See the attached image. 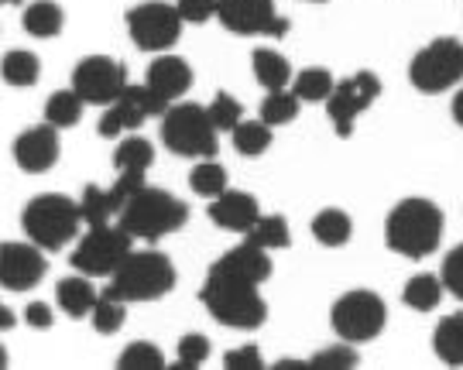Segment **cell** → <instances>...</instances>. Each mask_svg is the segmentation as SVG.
Here are the masks:
<instances>
[{
    "instance_id": "d4e9b609",
    "label": "cell",
    "mask_w": 463,
    "mask_h": 370,
    "mask_svg": "<svg viewBox=\"0 0 463 370\" xmlns=\"http://www.w3.org/2000/svg\"><path fill=\"white\" fill-rule=\"evenodd\" d=\"M443 288H447L443 278H436V274H415V278H409L402 299L415 312H430V309H436V305L443 302Z\"/></svg>"
},
{
    "instance_id": "44dd1931",
    "label": "cell",
    "mask_w": 463,
    "mask_h": 370,
    "mask_svg": "<svg viewBox=\"0 0 463 370\" xmlns=\"http://www.w3.org/2000/svg\"><path fill=\"white\" fill-rule=\"evenodd\" d=\"M250 69H254V79L265 86L268 93H271V89H285V86L292 83V66H288V59L275 49H254Z\"/></svg>"
},
{
    "instance_id": "d6986e66",
    "label": "cell",
    "mask_w": 463,
    "mask_h": 370,
    "mask_svg": "<svg viewBox=\"0 0 463 370\" xmlns=\"http://www.w3.org/2000/svg\"><path fill=\"white\" fill-rule=\"evenodd\" d=\"M148 86L158 89L168 103L179 100L185 89L193 86V69H189V62L179 59V55H158L148 66Z\"/></svg>"
},
{
    "instance_id": "cb8c5ba5",
    "label": "cell",
    "mask_w": 463,
    "mask_h": 370,
    "mask_svg": "<svg viewBox=\"0 0 463 370\" xmlns=\"http://www.w3.org/2000/svg\"><path fill=\"white\" fill-rule=\"evenodd\" d=\"M354 234V219L344 209H323L313 219V236L323 247H344Z\"/></svg>"
},
{
    "instance_id": "52a82bcc",
    "label": "cell",
    "mask_w": 463,
    "mask_h": 370,
    "mask_svg": "<svg viewBox=\"0 0 463 370\" xmlns=\"http://www.w3.org/2000/svg\"><path fill=\"white\" fill-rule=\"evenodd\" d=\"M134 251V236L117 223H97V227H90V234L76 244V251H72V268L80 271V274H90V278H110L124 261H128V254Z\"/></svg>"
},
{
    "instance_id": "7a4b0ae2",
    "label": "cell",
    "mask_w": 463,
    "mask_h": 370,
    "mask_svg": "<svg viewBox=\"0 0 463 370\" xmlns=\"http://www.w3.org/2000/svg\"><path fill=\"white\" fill-rule=\"evenodd\" d=\"M443 240V213L430 199H402L384 219V244L402 257H430Z\"/></svg>"
},
{
    "instance_id": "5bb4252c",
    "label": "cell",
    "mask_w": 463,
    "mask_h": 370,
    "mask_svg": "<svg viewBox=\"0 0 463 370\" xmlns=\"http://www.w3.org/2000/svg\"><path fill=\"white\" fill-rule=\"evenodd\" d=\"M216 17L233 34H279L288 32V21L275 11V0H220Z\"/></svg>"
},
{
    "instance_id": "d6a6232c",
    "label": "cell",
    "mask_w": 463,
    "mask_h": 370,
    "mask_svg": "<svg viewBox=\"0 0 463 370\" xmlns=\"http://www.w3.org/2000/svg\"><path fill=\"white\" fill-rule=\"evenodd\" d=\"M189 185H193L196 196L216 199L220 192H227V171H223V165H216L213 158H206V162H199L196 169L189 171Z\"/></svg>"
},
{
    "instance_id": "5b68a950",
    "label": "cell",
    "mask_w": 463,
    "mask_h": 370,
    "mask_svg": "<svg viewBox=\"0 0 463 370\" xmlns=\"http://www.w3.org/2000/svg\"><path fill=\"white\" fill-rule=\"evenodd\" d=\"M83 209L80 202H72L62 192H42L34 196L24 213H21V227L28 240H34L42 251H62L72 236L83 227Z\"/></svg>"
},
{
    "instance_id": "8d00e7d4",
    "label": "cell",
    "mask_w": 463,
    "mask_h": 370,
    "mask_svg": "<svg viewBox=\"0 0 463 370\" xmlns=\"http://www.w3.org/2000/svg\"><path fill=\"white\" fill-rule=\"evenodd\" d=\"M206 360H210V339L203 337V333H185L179 339V360H175L172 370H196Z\"/></svg>"
},
{
    "instance_id": "bcb514c9",
    "label": "cell",
    "mask_w": 463,
    "mask_h": 370,
    "mask_svg": "<svg viewBox=\"0 0 463 370\" xmlns=\"http://www.w3.org/2000/svg\"><path fill=\"white\" fill-rule=\"evenodd\" d=\"M309 4H326V0H309Z\"/></svg>"
},
{
    "instance_id": "7c38bea8",
    "label": "cell",
    "mask_w": 463,
    "mask_h": 370,
    "mask_svg": "<svg viewBox=\"0 0 463 370\" xmlns=\"http://www.w3.org/2000/svg\"><path fill=\"white\" fill-rule=\"evenodd\" d=\"M72 89L93 106H110L128 89V66L110 55H86L72 72Z\"/></svg>"
},
{
    "instance_id": "8fae6325",
    "label": "cell",
    "mask_w": 463,
    "mask_h": 370,
    "mask_svg": "<svg viewBox=\"0 0 463 370\" xmlns=\"http://www.w3.org/2000/svg\"><path fill=\"white\" fill-rule=\"evenodd\" d=\"M168 106L172 103L158 89H151L148 83L145 86L128 83V89L103 110V117H99V137H117L124 134V131H134V127H141L148 117H162Z\"/></svg>"
},
{
    "instance_id": "ffe728a7",
    "label": "cell",
    "mask_w": 463,
    "mask_h": 370,
    "mask_svg": "<svg viewBox=\"0 0 463 370\" xmlns=\"http://www.w3.org/2000/svg\"><path fill=\"white\" fill-rule=\"evenodd\" d=\"M55 299L62 305V312L72 316V319H83V316H93L99 295L97 288L90 285V274H76V278H62L59 288H55Z\"/></svg>"
},
{
    "instance_id": "9a60e30c",
    "label": "cell",
    "mask_w": 463,
    "mask_h": 370,
    "mask_svg": "<svg viewBox=\"0 0 463 370\" xmlns=\"http://www.w3.org/2000/svg\"><path fill=\"white\" fill-rule=\"evenodd\" d=\"M141 185H145V171H120L110 189L90 185V189L83 192V199H80L83 219L90 223V227L110 223V217H120V209L128 206V199H131Z\"/></svg>"
},
{
    "instance_id": "484cf974",
    "label": "cell",
    "mask_w": 463,
    "mask_h": 370,
    "mask_svg": "<svg viewBox=\"0 0 463 370\" xmlns=\"http://www.w3.org/2000/svg\"><path fill=\"white\" fill-rule=\"evenodd\" d=\"M231 134L237 154H244V158H258L271 148V124L265 120H241Z\"/></svg>"
},
{
    "instance_id": "8992f818",
    "label": "cell",
    "mask_w": 463,
    "mask_h": 370,
    "mask_svg": "<svg viewBox=\"0 0 463 370\" xmlns=\"http://www.w3.org/2000/svg\"><path fill=\"white\" fill-rule=\"evenodd\" d=\"M216 134L210 110L199 103H172L162 114V141L183 158H213Z\"/></svg>"
},
{
    "instance_id": "3957f363",
    "label": "cell",
    "mask_w": 463,
    "mask_h": 370,
    "mask_svg": "<svg viewBox=\"0 0 463 370\" xmlns=\"http://www.w3.org/2000/svg\"><path fill=\"white\" fill-rule=\"evenodd\" d=\"M185 219H189V206L179 196H172L165 189H151V185H141L120 209V227L134 240H148V244L183 230Z\"/></svg>"
},
{
    "instance_id": "74e56055",
    "label": "cell",
    "mask_w": 463,
    "mask_h": 370,
    "mask_svg": "<svg viewBox=\"0 0 463 370\" xmlns=\"http://www.w3.org/2000/svg\"><path fill=\"white\" fill-rule=\"evenodd\" d=\"M206 110H210V120L216 124V131H233L244 120V106H241V100H233L231 93H216V100Z\"/></svg>"
},
{
    "instance_id": "4fadbf2b",
    "label": "cell",
    "mask_w": 463,
    "mask_h": 370,
    "mask_svg": "<svg viewBox=\"0 0 463 370\" xmlns=\"http://www.w3.org/2000/svg\"><path fill=\"white\" fill-rule=\"evenodd\" d=\"M378 93H381V79L374 72H357L350 79H340V83L333 86L330 100H326V114H330L333 131L340 137L354 134L357 114L378 100Z\"/></svg>"
},
{
    "instance_id": "836d02e7",
    "label": "cell",
    "mask_w": 463,
    "mask_h": 370,
    "mask_svg": "<svg viewBox=\"0 0 463 370\" xmlns=\"http://www.w3.org/2000/svg\"><path fill=\"white\" fill-rule=\"evenodd\" d=\"M120 370H162L165 367V354L155 343H131L124 354L117 356Z\"/></svg>"
},
{
    "instance_id": "83f0119b",
    "label": "cell",
    "mask_w": 463,
    "mask_h": 370,
    "mask_svg": "<svg viewBox=\"0 0 463 370\" xmlns=\"http://www.w3.org/2000/svg\"><path fill=\"white\" fill-rule=\"evenodd\" d=\"M155 165V148L148 137H124L114 152L117 171H148Z\"/></svg>"
},
{
    "instance_id": "1f68e13d",
    "label": "cell",
    "mask_w": 463,
    "mask_h": 370,
    "mask_svg": "<svg viewBox=\"0 0 463 370\" xmlns=\"http://www.w3.org/2000/svg\"><path fill=\"white\" fill-rule=\"evenodd\" d=\"M298 106H302V100H298L296 93H288V89H271L265 97V103H261V120L271 124V127L292 124V120L298 117Z\"/></svg>"
},
{
    "instance_id": "b9f144b4",
    "label": "cell",
    "mask_w": 463,
    "mask_h": 370,
    "mask_svg": "<svg viewBox=\"0 0 463 370\" xmlns=\"http://www.w3.org/2000/svg\"><path fill=\"white\" fill-rule=\"evenodd\" d=\"M28 322H32L34 329H49L55 316H52V309L45 302H32L28 305Z\"/></svg>"
},
{
    "instance_id": "60d3db41",
    "label": "cell",
    "mask_w": 463,
    "mask_h": 370,
    "mask_svg": "<svg viewBox=\"0 0 463 370\" xmlns=\"http://www.w3.org/2000/svg\"><path fill=\"white\" fill-rule=\"evenodd\" d=\"M223 364H227V370H261L265 356H261L258 347H241V350H231Z\"/></svg>"
},
{
    "instance_id": "f546056e",
    "label": "cell",
    "mask_w": 463,
    "mask_h": 370,
    "mask_svg": "<svg viewBox=\"0 0 463 370\" xmlns=\"http://www.w3.org/2000/svg\"><path fill=\"white\" fill-rule=\"evenodd\" d=\"M248 240H250V244H258V247H265V251H281V247H288V244H292V234H288V219L279 217V213H271V217H261L248 230Z\"/></svg>"
},
{
    "instance_id": "f6af8a7d",
    "label": "cell",
    "mask_w": 463,
    "mask_h": 370,
    "mask_svg": "<svg viewBox=\"0 0 463 370\" xmlns=\"http://www.w3.org/2000/svg\"><path fill=\"white\" fill-rule=\"evenodd\" d=\"M4 4H21V0H4Z\"/></svg>"
},
{
    "instance_id": "277c9868",
    "label": "cell",
    "mask_w": 463,
    "mask_h": 370,
    "mask_svg": "<svg viewBox=\"0 0 463 370\" xmlns=\"http://www.w3.org/2000/svg\"><path fill=\"white\" fill-rule=\"evenodd\" d=\"M175 268L162 251H131L128 261L110 274L107 295L120 302H158L175 288Z\"/></svg>"
},
{
    "instance_id": "7402d4cb",
    "label": "cell",
    "mask_w": 463,
    "mask_h": 370,
    "mask_svg": "<svg viewBox=\"0 0 463 370\" xmlns=\"http://www.w3.org/2000/svg\"><path fill=\"white\" fill-rule=\"evenodd\" d=\"M432 350L449 367H463V312L439 319L432 333Z\"/></svg>"
},
{
    "instance_id": "ab89813d",
    "label": "cell",
    "mask_w": 463,
    "mask_h": 370,
    "mask_svg": "<svg viewBox=\"0 0 463 370\" xmlns=\"http://www.w3.org/2000/svg\"><path fill=\"white\" fill-rule=\"evenodd\" d=\"M175 7H179V14H183L185 24H203V21L216 17L220 0H175Z\"/></svg>"
},
{
    "instance_id": "ee69618b",
    "label": "cell",
    "mask_w": 463,
    "mask_h": 370,
    "mask_svg": "<svg viewBox=\"0 0 463 370\" xmlns=\"http://www.w3.org/2000/svg\"><path fill=\"white\" fill-rule=\"evenodd\" d=\"M14 326V316H11V309H0V329H11Z\"/></svg>"
},
{
    "instance_id": "e575fe53",
    "label": "cell",
    "mask_w": 463,
    "mask_h": 370,
    "mask_svg": "<svg viewBox=\"0 0 463 370\" xmlns=\"http://www.w3.org/2000/svg\"><path fill=\"white\" fill-rule=\"evenodd\" d=\"M357 343H336V347H326V350H319V354L309 360V370H350L357 367V350H354Z\"/></svg>"
},
{
    "instance_id": "603a6c76",
    "label": "cell",
    "mask_w": 463,
    "mask_h": 370,
    "mask_svg": "<svg viewBox=\"0 0 463 370\" xmlns=\"http://www.w3.org/2000/svg\"><path fill=\"white\" fill-rule=\"evenodd\" d=\"M62 24H66V14L55 0H34L24 7V32L34 38H52L62 32Z\"/></svg>"
},
{
    "instance_id": "4dcf8cb0",
    "label": "cell",
    "mask_w": 463,
    "mask_h": 370,
    "mask_svg": "<svg viewBox=\"0 0 463 370\" xmlns=\"http://www.w3.org/2000/svg\"><path fill=\"white\" fill-rule=\"evenodd\" d=\"M333 76L326 69H306V72H298L296 83H292V93H296L302 103H326L333 93Z\"/></svg>"
},
{
    "instance_id": "f1b7e54d",
    "label": "cell",
    "mask_w": 463,
    "mask_h": 370,
    "mask_svg": "<svg viewBox=\"0 0 463 370\" xmlns=\"http://www.w3.org/2000/svg\"><path fill=\"white\" fill-rule=\"evenodd\" d=\"M0 72H4V83L34 86L38 83V76H42V62H38V55H32V51L14 49V51H7V55H4Z\"/></svg>"
},
{
    "instance_id": "7bdbcfd3",
    "label": "cell",
    "mask_w": 463,
    "mask_h": 370,
    "mask_svg": "<svg viewBox=\"0 0 463 370\" xmlns=\"http://www.w3.org/2000/svg\"><path fill=\"white\" fill-rule=\"evenodd\" d=\"M453 120H457V124L463 127V89L457 93V97H453Z\"/></svg>"
},
{
    "instance_id": "d590c367",
    "label": "cell",
    "mask_w": 463,
    "mask_h": 370,
    "mask_svg": "<svg viewBox=\"0 0 463 370\" xmlns=\"http://www.w3.org/2000/svg\"><path fill=\"white\" fill-rule=\"evenodd\" d=\"M124 305L120 299L114 295H99L97 309H93V326H97V333H117V329H124V319H128V312H124Z\"/></svg>"
},
{
    "instance_id": "4316f807",
    "label": "cell",
    "mask_w": 463,
    "mask_h": 370,
    "mask_svg": "<svg viewBox=\"0 0 463 370\" xmlns=\"http://www.w3.org/2000/svg\"><path fill=\"white\" fill-rule=\"evenodd\" d=\"M83 106L86 100L76 89H59L45 103V120H49L52 127H76L80 117H83Z\"/></svg>"
},
{
    "instance_id": "30bf717a",
    "label": "cell",
    "mask_w": 463,
    "mask_h": 370,
    "mask_svg": "<svg viewBox=\"0 0 463 370\" xmlns=\"http://www.w3.org/2000/svg\"><path fill=\"white\" fill-rule=\"evenodd\" d=\"M183 14L165 0H148L128 11V32L134 45L145 51H168L183 34Z\"/></svg>"
},
{
    "instance_id": "2e32d148",
    "label": "cell",
    "mask_w": 463,
    "mask_h": 370,
    "mask_svg": "<svg viewBox=\"0 0 463 370\" xmlns=\"http://www.w3.org/2000/svg\"><path fill=\"white\" fill-rule=\"evenodd\" d=\"M49 271V261L38 244H4L0 251V285L11 291H28Z\"/></svg>"
},
{
    "instance_id": "9c48e42d",
    "label": "cell",
    "mask_w": 463,
    "mask_h": 370,
    "mask_svg": "<svg viewBox=\"0 0 463 370\" xmlns=\"http://www.w3.org/2000/svg\"><path fill=\"white\" fill-rule=\"evenodd\" d=\"M409 79L419 93H443L449 86L463 83V42H457V38L430 42L412 59Z\"/></svg>"
},
{
    "instance_id": "6da1fadb",
    "label": "cell",
    "mask_w": 463,
    "mask_h": 370,
    "mask_svg": "<svg viewBox=\"0 0 463 370\" xmlns=\"http://www.w3.org/2000/svg\"><path fill=\"white\" fill-rule=\"evenodd\" d=\"M199 302L210 309V316L220 326L231 329H258L268 319V302L258 291V282L227 264L223 257L206 274V285L199 288Z\"/></svg>"
},
{
    "instance_id": "f35d334b",
    "label": "cell",
    "mask_w": 463,
    "mask_h": 370,
    "mask_svg": "<svg viewBox=\"0 0 463 370\" xmlns=\"http://www.w3.org/2000/svg\"><path fill=\"white\" fill-rule=\"evenodd\" d=\"M443 285H447L449 295H457L463 302V244L460 247H453V251L443 257Z\"/></svg>"
},
{
    "instance_id": "e0dca14e",
    "label": "cell",
    "mask_w": 463,
    "mask_h": 370,
    "mask_svg": "<svg viewBox=\"0 0 463 370\" xmlns=\"http://www.w3.org/2000/svg\"><path fill=\"white\" fill-rule=\"evenodd\" d=\"M59 127L38 124L14 141V162L24 171H49L59 162Z\"/></svg>"
},
{
    "instance_id": "ac0fdd59",
    "label": "cell",
    "mask_w": 463,
    "mask_h": 370,
    "mask_svg": "<svg viewBox=\"0 0 463 370\" xmlns=\"http://www.w3.org/2000/svg\"><path fill=\"white\" fill-rule=\"evenodd\" d=\"M210 219L220 230H233V234H248L250 227L261 219V206L250 192L241 189H227L210 202Z\"/></svg>"
},
{
    "instance_id": "ba28073f",
    "label": "cell",
    "mask_w": 463,
    "mask_h": 370,
    "mask_svg": "<svg viewBox=\"0 0 463 370\" xmlns=\"http://www.w3.org/2000/svg\"><path fill=\"white\" fill-rule=\"evenodd\" d=\"M333 329L336 337L347 343H367V339L381 337L384 322H388V305L374 291H347L333 302Z\"/></svg>"
}]
</instances>
